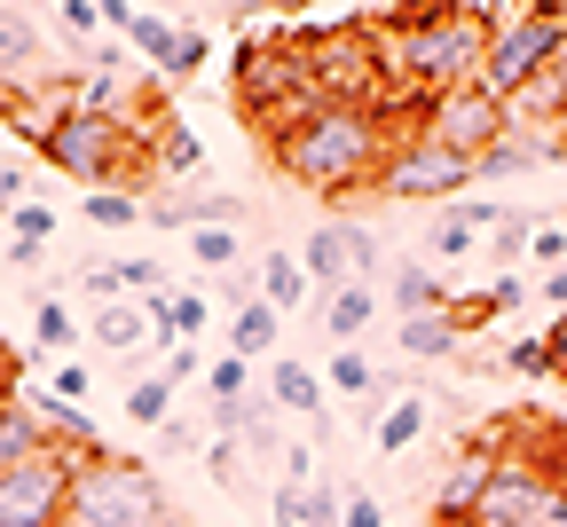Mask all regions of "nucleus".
I'll return each mask as SVG.
<instances>
[{"mask_svg": "<svg viewBox=\"0 0 567 527\" xmlns=\"http://www.w3.org/2000/svg\"><path fill=\"white\" fill-rule=\"evenodd\" d=\"M363 24H371V40H379L394 111L410 103V118H417V103H434L442 87L481 80V55H488L481 9H379V17H363Z\"/></svg>", "mask_w": 567, "mask_h": 527, "instance_id": "1", "label": "nucleus"}, {"mask_svg": "<svg viewBox=\"0 0 567 527\" xmlns=\"http://www.w3.org/2000/svg\"><path fill=\"white\" fill-rule=\"evenodd\" d=\"M394 142H402V118H386V111H331L323 103L316 118H300L284 142H268V158L292 174L300 189H316L323 205H347L354 189H379Z\"/></svg>", "mask_w": 567, "mask_h": 527, "instance_id": "2", "label": "nucleus"}, {"mask_svg": "<svg viewBox=\"0 0 567 527\" xmlns=\"http://www.w3.org/2000/svg\"><path fill=\"white\" fill-rule=\"evenodd\" d=\"M292 55L308 71L316 103H331V111H386L394 118V87H386V63H379V40H371L363 17L292 32Z\"/></svg>", "mask_w": 567, "mask_h": 527, "instance_id": "3", "label": "nucleus"}, {"mask_svg": "<svg viewBox=\"0 0 567 527\" xmlns=\"http://www.w3.org/2000/svg\"><path fill=\"white\" fill-rule=\"evenodd\" d=\"M481 9V0H473ZM481 32H488V55H481V87L496 103H520L544 71L567 55V17L559 9H536V0H513V9H481Z\"/></svg>", "mask_w": 567, "mask_h": 527, "instance_id": "4", "label": "nucleus"}, {"mask_svg": "<svg viewBox=\"0 0 567 527\" xmlns=\"http://www.w3.org/2000/svg\"><path fill=\"white\" fill-rule=\"evenodd\" d=\"M229 87H237V111L260 142H284L300 118H316V87H308V71L292 55V32H276V40H245L229 55Z\"/></svg>", "mask_w": 567, "mask_h": 527, "instance_id": "5", "label": "nucleus"}, {"mask_svg": "<svg viewBox=\"0 0 567 527\" xmlns=\"http://www.w3.org/2000/svg\"><path fill=\"white\" fill-rule=\"evenodd\" d=\"M63 527H174V504H166V480L142 465V457L95 448V457H80Z\"/></svg>", "mask_w": 567, "mask_h": 527, "instance_id": "6", "label": "nucleus"}, {"mask_svg": "<svg viewBox=\"0 0 567 527\" xmlns=\"http://www.w3.org/2000/svg\"><path fill=\"white\" fill-rule=\"evenodd\" d=\"M103 32H118V40H126V55L151 63V80H158V87L197 80L205 55H213V40H205L197 24H174V17H158V9H118V0L103 9Z\"/></svg>", "mask_w": 567, "mask_h": 527, "instance_id": "7", "label": "nucleus"}, {"mask_svg": "<svg viewBox=\"0 0 567 527\" xmlns=\"http://www.w3.org/2000/svg\"><path fill=\"white\" fill-rule=\"evenodd\" d=\"M417 134L457 149V158H488L513 134V103H496L481 80H465V87H442L434 103H417Z\"/></svg>", "mask_w": 567, "mask_h": 527, "instance_id": "8", "label": "nucleus"}, {"mask_svg": "<svg viewBox=\"0 0 567 527\" xmlns=\"http://www.w3.org/2000/svg\"><path fill=\"white\" fill-rule=\"evenodd\" d=\"M379 189H386L394 205H457V197L473 189V158H457V149L425 142L417 126H402L394 158H386V174H379Z\"/></svg>", "mask_w": 567, "mask_h": 527, "instance_id": "9", "label": "nucleus"}, {"mask_svg": "<svg viewBox=\"0 0 567 527\" xmlns=\"http://www.w3.org/2000/svg\"><path fill=\"white\" fill-rule=\"evenodd\" d=\"M71 480H80V457L71 448H40V457L0 473V527H63Z\"/></svg>", "mask_w": 567, "mask_h": 527, "instance_id": "10", "label": "nucleus"}, {"mask_svg": "<svg viewBox=\"0 0 567 527\" xmlns=\"http://www.w3.org/2000/svg\"><path fill=\"white\" fill-rule=\"evenodd\" d=\"M488 473H496V441L481 433V441H465L457 457H450V473H442V488H434V527H465L473 504L488 496Z\"/></svg>", "mask_w": 567, "mask_h": 527, "instance_id": "11", "label": "nucleus"}, {"mask_svg": "<svg viewBox=\"0 0 567 527\" xmlns=\"http://www.w3.org/2000/svg\"><path fill=\"white\" fill-rule=\"evenodd\" d=\"M505 220V205H488V197H457V205H442V220H434V237H425V268H457V260H473L481 252V237Z\"/></svg>", "mask_w": 567, "mask_h": 527, "instance_id": "12", "label": "nucleus"}, {"mask_svg": "<svg viewBox=\"0 0 567 527\" xmlns=\"http://www.w3.org/2000/svg\"><path fill=\"white\" fill-rule=\"evenodd\" d=\"M0 87H48V55H40V17L0 0Z\"/></svg>", "mask_w": 567, "mask_h": 527, "instance_id": "13", "label": "nucleus"}, {"mask_svg": "<svg viewBox=\"0 0 567 527\" xmlns=\"http://www.w3.org/2000/svg\"><path fill=\"white\" fill-rule=\"evenodd\" d=\"M520 299H528V291H520V276H496V283H481V291H450V331L473 347V331H488L496 316H513Z\"/></svg>", "mask_w": 567, "mask_h": 527, "instance_id": "14", "label": "nucleus"}, {"mask_svg": "<svg viewBox=\"0 0 567 527\" xmlns=\"http://www.w3.org/2000/svg\"><path fill=\"white\" fill-rule=\"evenodd\" d=\"M379 323V291L371 283H339V291H323V339L331 347H354Z\"/></svg>", "mask_w": 567, "mask_h": 527, "instance_id": "15", "label": "nucleus"}, {"mask_svg": "<svg viewBox=\"0 0 567 527\" xmlns=\"http://www.w3.org/2000/svg\"><path fill=\"white\" fill-rule=\"evenodd\" d=\"M268 402H276V417H308V425H316L323 402H331V394H323V370H308V362H276V370H268Z\"/></svg>", "mask_w": 567, "mask_h": 527, "instance_id": "16", "label": "nucleus"}, {"mask_svg": "<svg viewBox=\"0 0 567 527\" xmlns=\"http://www.w3.org/2000/svg\"><path fill=\"white\" fill-rule=\"evenodd\" d=\"M268 519L276 527H339V488H284L276 480V496H268Z\"/></svg>", "mask_w": 567, "mask_h": 527, "instance_id": "17", "label": "nucleus"}, {"mask_svg": "<svg viewBox=\"0 0 567 527\" xmlns=\"http://www.w3.org/2000/svg\"><path fill=\"white\" fill-rule=\"evenodd\" d=\"M300 268H308V283H316V291L354 283V276H347V220H323V229L300 245Z\"/></svg>", "mask_w": 567, "mask_h": 527, "instance_id": "18", "label": "nucleus"}, {"mask_svg": "<svg viewBox=\"0 0 567 527\" xmlns=\"http://www.w3.org/2000/svg\"><path fill=\"white\" fill-rule=\"evenodd\" d=\"M394 308H402V323L410 316H450V283L425 268V260H402L394 268Z\"/></svg>", "mask_w": 567, "mask_h": 527, "instance_id": "19", "label": "nucleus"}, {"mask_svg": "<svg viewBox=\"0 0 567 527\" xmlns=\"http://www.w3.org/2000/svg\"><path fill=\"white\" fill-rule=\"evenodd\" d=\"M276 347H284V316H276V308H260V299H252V308H237V316H229V354L268 362Z\"/></svg>", "mask_w": 567, "mask_h": 527, "instance_id": "20", "label": "nucleus"}, {"mask_svg": "<svg viewBox=\"0 0 567 527\" xmlns=\"http://www.w3.org/2000/svg\"><path fill=\"white\" fill-rule=\"evenodd\" d=\"M308 291H316V283H308L300 252H268V260H260V308H276V316H292V308H300Z\"/></svg>", "mask_w": 567, "mask_h": 527, "instance_id": "21", "label": "nucleus"}, {"mask_svg": "<svg viewBox=\"0 0 567 527\" xmlns=\"http://www.w3.org/2000/svg\"><path fill=\"white\" fill-rule=\"evenodd\" d=\"M48 237H55V205H17L9 213V268H40V252H48Z\"/></svg>", "mask_w": 567, "mask_h": 527, "instance_id": "22", "label": "nucleus"}, {"mask_svg": "<svg viewBox=\"0 0 567 527\" xmlns=\"http://www.w3.org/2000/svg\"><path fill=\"white\" fill-rule=\"evenodd\" d=\"M417 433H425V402L417 394H394L386 417H379V433H371V448H379V457H410Z\"/></svg>", "mask_w": 567, "mask_h": 527, "instance_id": "23", "label": "nucleus"}, {"mask_svg": "<svg viewBox=\"0 0 567 527\" xmlns=\"http://www.w3.org/2000/svg\"><path fill=\"white\" fill-rule=\"evenodd\" d=\"M323 394H339V402H363V394H379V370H371V354H363V347H331V362H323Z\"/></svg>", "mask_w": 567, "mask_h": 527, "instance_id": "24", "label": "nucleus"}, {"mask_svg": "<svg viewBox=\"0 0 567 527\" xmlns=\"http://www.w3.org/2000/svg\"><path fill=\"white\" fill-rule=\"evenodd\" d=\"M40 448H55V441L40 433V417H32L24 402H0V473L24 465V457H40Z\"/></svg>", "mask_w": 567, "mask_h": 527, "instance_id": "25", "label": "nucleus"}, {"mask_svg": "<svg viewBox=\"0 0 567 527\" xmlns=\"http://www.w3.org/2000/svg\"><path fill=\"white\" fill-rule=\"evenodd\" d=\"M394 339H402V354H417V362H450V354H465V339L450 331V316H410V323H394Z\"/></svg>", "mask_w": 567, "mask_h": 527, "instance_id": "26", "label": "nucleus"}, {"mask_svg": "<svg viewBox=\"0 0 567 527\" xmlns=\"http://www.w3.org/2000/svg\"><path fill=\"white\" fill-rule=\"evenodd\" d=\"M142 339H151V308H142V299H118V308H95V347L126 354V347H142Z\"/></svg>", "mask_w": 567, "mask_h": 527, "instance_id": "27", "label": "nucleus"}, {"mask_svg": "<svg viewBox=\"0 0 567 527\" xmlns=\"http://www.w3.org/2000/svg\"><path fill=\"white\" fill-rule=\"evenodd\" d=\"M71 339H80V323H71V308H63V299H40V316H32V362L48 370V362H63L71 354Z\"/></svg>", "mask_w": 567, "mask_h": 527, "instance_id": "28", "label": "nucleus"}, {"mask_svg": "<svg viewBox=\"0 0 567 527\" xmlns=\"http://www.w3.org/2000/svg\"><path fill=\"white\" fill-rule=\"evenodd\" d=\"M151 166H158V174H174V182H189V174L205 166V142H197V134H189V126L174 118V126H166V134L151 142Z\"/></svg>", "mask_w": 567, "mask_h": 527, "instance_id": "29", "label": "nucleus"}, {"mask_svg": "<svg viewBox=\"0 0 567 527\" xmlns=\"http://www.w3.org/2000/svg\"><path fill=\"white\" fill-rule=\"evenodd\" d=\"M252 370H260V362H245V354H221V362H205V394H213V410L245 402V394H252Z\"/></svg>", "mask_w": 567, "mask_h": 527, "instance_id": "30", "label": "nucleus"}, {"mask_svg": "<svg viewBox=\"0 0 567 527\" xmlns=\"http://www.w3.org/2000/svg\"><path fill=\"white\" fill-rule=\"evenodd\" d=\"M126 417H134L142 433H158V425L174 417V386H166V379H134V386H126Z\"/></svg>", "mask_w": 567, "mask_h": 527, "instance_id": "31", "label": "nucleus"}, {"mask_svg": "<svg viewBox=\"0 0 567 527\" xmlns=\"http://www.w3.org/2000/svg\"><path fill=\"white\" fill-rule=\"evenodd\" d=\"M87 229H142V197H126V189H87Z\"/></svg>", "mask_w": 567, "mask_h": 527, "instance_id": "32", "label": "nucleus"}, {"mask_svg": "<svg viewBox=\"0 0 567 527\" xmlns=\"http://www.w3.org/2000/svg\"><path fill=\"white\" fill-rule=\"evenodd\" d=\"M189 260H197V268H237L245 245H237V229H221V220H213V229H189Z\"/></svg>", "mask_w": 567, "mask_h": 527, "instance_id": "33", "label": "nucleus"}, {"mask_svg": "<svg viewBox=\"0 0 567 527\" xmlns=\"http://www.w3.org/2000/svg\"><path fill=\"white\" fill-rule=\"evenodd\" d=\"M528 237H536V220H528V213H505V220L488 229V245H481V252H488L496 268H513V260L528 252Z\"/></svg>", "mask_w": 567, "mask_h": 527, "instance_id": "34", "label": "nucleus"}, {"mask_svg": "<svg viewBox=\"0 0 567 527\" xmlns=\"http://www.w3.org/2000/svg\"><path fill=\"white\" fill-rule=\"evenodd\" d=\"M48 394H55V402H71V410H87L95 370H87V362H71V354H63V362H48Z\"/></svg>", "mask_w": 567, "mask_h": 527, "instance_id": "35", "label": "nucleus"}, {"mask_svg": "<svg viewBox=\"0 0 567 527\" xmlns=\"http://www.w3.org/2000/svg\"><path fill=\"white\" fill-rule=\"evenodd\" d=\"M55 24H63L71 40H87V55L103 48V9H95V0H63V9H55Z\"/></svg>", "mask_w": 567, "mask_h": 527, "instance_id": "36", "label": "nucleus"}, {"mask_svg": "<svg viewBox=\"0 0 567 527\" xmlns=\"http://www.w3.org/2000/svg\"><path fill=\"white\" fill-rule=\"evenodd\" d=\"M158 457H205V425L166 417V425H158Z\"/></svg>", "mask_w": 567, "mask_h": 527, "instance_id": "37", "label": "nucleus"}, {"mask_svg": "<svg viewBox=\"0 0 567 527\" xmlns=\"http://www.w3.org/2000/svg\"><path fill=\"white\" fill-rule=\"evenodd\" d=\"M347 276H354V283H371V276H379V237H371V229H354V220H347Z\"/></svg>", "mask_w": 567, "mask_h": 527, "instance_id": "38", "label": "nucleus"}, {"mask_svg": "<svg viewBox=\"0 0 567 527\" xmlns=\"http://www.w3.org/2000/svg\"><path fill=\"white\" fill-rule=\"evenodd\" d=\"M496 370H513V379H551V362H544V331L536 339H520V347H505V362Z\"/></svg>", "mask_w": 567, "mask_h": 527, "instance_id": "39", "label": "nucleus"}, {"mask_svg": "<svg viewBox=\"0 0 567 527\" xmlns=\"http://www.w3.org/2000/svg\"><path fill=\"white\" fill-rule=\"evenodd\" d=\"M528 252H536V268H544V276H551V268H567V229H559V220H536Z\"/></svg>", "mask_w": 567, "mask_h": 527, "instance_id": "40", "label": "nucleus"}, {"mask_svg": "<svg viewBox=\"0 0 567 527\" xmlns=\"http://www.w3.org/2000/svg\"><path fill=\"white\" fill-rule=\"evenodd\" d=\"M80 283L103 299V308H118V299H126V276H118V260H87V268H80Z\"/></svg>", "mask_w": 567, "mask_h": 527, "instance_id": "41", "label": "nucleus"}, {"mask_svg": "<svg viewBox=\"0 0 567 527\" xmlns=\"http://www.w3.org/2000/svg\"><path fill=\"white\" fill-rule=\"evenodd\" d=\"M339 527H386L379 496H371V488H347V496H339Z\"/></svg>", "mask_w": 567, "mask_h": 527, "instance_id": "42", "label": "nucleus"}, {"mask_svg": "<svg viewBox=\"0 0 567 527\" xmlns=\"http://www.w3.org/2000/svg\"><path fill=\"white\" fill-rule=\"evenodd\" d=\"M17 205H32V174L24 166H0V213H17Z\"/></svg>", "mask_w": 567, "mask_h": 527, "instance_id": "43", "label": "nucleus"}, {"mask_svg": "<svg viewBox=\"0 0 567 527\" xmlns=\"http://www.w3.org/2000/svg\"><path fill=\"white\" fill-rule=\"evenodd\" d=\"M197 370H205V354H197V347H166V370H158V379H166V386H182V379H197Z\"/></svg>", "mask_w": 567, "mask_h": 527, "instance_id": "44", "label": "nucleus"}, {"mask_svg": "<svg viewBox=\"0 0 567 527\" xmlns=\"http://www.w3.org/2000/svg\"><path fill=\"white\" fill-rule=\"evenodd\" d=\"M544 362H551V379H567V316L544 331Z\"/></svg>", "mask_w": 567, "mask_h": 527, "instance_id": "45", "label": "nucleus"}, {"mask_svg": "<svg viewBox=\"0 0 567 527\" xmlns=\"http://www.w3.org/2000/svg\"><path fill=\"white\" fill-rule=\"evenodd\" d=\"M17 379H24V370H17V347L0 339V402H17Z\"/></svg>", "mask_w": 567, "mask_h": 527, "instance_id": "46", "label": "nucleus"}, {"mask_svg": "<svg viewBox=\"0 0 567 527\" xmlns=\"http://www.w3.org/2000/svg\"><path fill=\"white\" fill-rule=\"evenodd\" d=\"M536 299H544V308H567V268H551V276L536 283Z\"/></svg>", "mask_w": 567, "mask_h": 527, "instance_id": "47", "label": "nucleus"}]
</instances>
